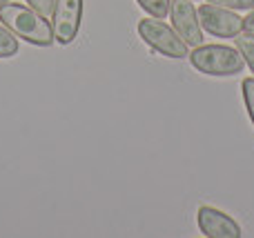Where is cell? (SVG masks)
I'll use <instances>...</instances> for the list:
<instances>
[{
	"instance_id": "cell-10",
	"label": "cell",
	"mask_w": 254,
	"mask_h": 238,
	"mask_svg": "<svg viewBox=\"0 0 254 238\" xmlns=\"http://www.w3.org/2000/svg\"><path fill=\"white\" fill-rule=\"evenodd\" d=\"M237 49L239 53L243 56L246 65L250 67V71L254 74V36H248V34H239L237 36Z\"/></svg>"
},
{
	"instance_id": "cell-8",
	"label": "cell",
	"mask_w": 254,
	"mask_h": 238,
	"mask_svg": "<svg viewBox=\"0 0 254 238\" xmlns=\"http://www.w3.org/2000/svg\"><path fill=\"white\" fill-rule=\"evenodd\" d=\"M138 2V7L143 9V11H147L152 18H165L170 16V4L172 0H136Z\"/></svg>"
},
{
	"instance_id": "cell-12",
	"label": "cell",
	"mask_w": 254,
	"mask_h": 238,
	"mask_svg": "<svg viewBox=\"0 0 254 238\" xmlns=\"http://www.w3.org/2000/svg\"><path fill=\"white\" fill-rule=\"evenodd\" d=\"M207 2L221 4V7L234 9V11H239V9H246V11H250V9H254V0H207Z\"/></svg>"
},
{
	"instance_id": "cell-13",
	"label": "cell",
	"mask_w": 254,
	"mask_h": 238,
	"mask_svg": "<svg viewBox=\"0 0 254 238\" xmlns=\"http://www.w3.org/2000/svg\"><path fill=\"white\" fill-rule=\"evenodd\" d=\"M27 2H29L31 9H36L38 13H43V16L47 18V16H52L54 2H56V0H27Z\"/></svg>"
},
{
	"instance_id": "cell-4",
	"label": "cell",
	"mask_w": 254,
	"mask_h": 238,
	"mask_svg": "<svg viewBox=\"0 0 254 238\" xmlns=\"http://www.w3.org/2000/svg\"><path fill=\"white\" fill-rule=\"evenodd\" d=\"M198 20H201L203 31L216 38H237L239 34H243V18L234 9L221 7V4H201Z\"/></svg>"
},
{
	"instance_id": "cell-6",
	"label": "cell",
	"mask_w": 254,
	"mask_h": 238,
	"mask_svg": "<svg viewBox=\"0 0 254 238\" xmlns=\"http://www.w3.org/2000/svg\"><path fill=\"white\" fill-rule=\"evenodd\" d=\"M170 18L172 27L188 43V47L203 45V27L198 20V9L192 4V0H172Z\"/></svg>"
},
{
	"instance_id": "cell-3",
	"label": "cell",
	"mask_w": 254,
	"mask_h": 238,
	"mask_svg": "<svg viewBox=\"0 0 254 238\" xmlns=\"http://www.w3.org/2000/svg\"><path fill=\"white\" fill-rule=\"evenodd\" d=\"M138 36L161 56L165 58H174V60H181V58L190 56V47L172 25L163 22L161 18H143L138 20Z\"/></svg>"
},
{
	"instance_id": "cell-9",
	"label": "cell",
	"mask_w": 254,
	"mask_h": 238,
	"mask_svg": "<svg viewBox=\"0 0 254 238\" xmlns=\"http://www.w3.org/2000/svg\"><path fill=\"white\" fill-rule=\"evenodd\" d=\"M18 53V36H13L7 27H0V58H11Z\"/></svg>"
},
{
	"instance_id": "cell-5",
	"label": "cell",
	"mask_w": 254,
	"mask_h": 238,
	"mask_svg": "<svg viewBox=\"0 0 254 238\" xmlns=\"http://www.w3.org/2000/svg\"><path fill=\"white\" fill-rule=\"evenodd\" d=\"M83 20V0H56L52 11L54 38L61 45L74 43Z\"/></svg>"
},
{
	"instance_id": "cell-7",
	"label": "cell",
	"mask_w": 254,
	"mask_h": 238,
	"mask_svg": "<svg viewBox=\"0 0 254 238\" xmlns=\"http://www.w3.org/2000/svg\"><path fill=\"white\" fill-rule=\"evenodd\" d=\"M196 221H198L201 234L207 236V238H239V236H243L241 227H239V223L234 221L232 216H228L225 212H221V209H216V207H210V205L198 207Z\"/></svg>"
},
{
	"instance_id": "cell-11",
	"label": "cell",
	"mask_w": 254,
	"mask_h": 238,
	"mask_svg": "<svg viewBox=\"0 0 254 238\" xmlns=\"http://www.w3.org/2000/svg\"><path fill=\"white\" fill-rule=\"evenodd\" d=\"M241 92H243V102H246V109L250 114V120L254 125V76L252 78H246L241 83Z\"/></svg>"
},
{
	"instance_id": "cell-1",
	"label": "cell",
	"mask_w": 254,
	"mask_h": 238,
	"mask_svg": "<svg viewBox=\"0 0 254 238\" xmlns=\"http://www.w3.org/2000/svg\"><path fill=\"white\" fill-rule=\"evenodd\" d=\"M0 22L13 36L31 45H38V47H49L56 40L54 38V27L49 25L47 18L36 9L25 7V4H2L0 7Z\"/></svg>"
},
{
	"instance_id": "cell-14",
	"label": "cell",
	"mask_w": 254,
	"mask_h": 238,
	"mask_svg": "<svg viewBox=\"0 0 254 238\" xmlns=\"http://www.w3.org/2000/svg\"><path fill=\"white\" fill-rule=\"evenodd\" d=\"M243 34L254 36V9H250V13L243 18Z\"/></svg>"
},
{
	"instance_id": "cell-2",
	"label": "cell",
	"mask_w": 254,
	"mask_h": 238,
	"mask_svg": "<svg viewBox=\"0 0 254 238\" xmlns=\"http://www.w3.org/2000/svg\"><path fill=\"white\" fill-rule=\"evenodd\" d=\"M188 58L194 69L205 76H234L246 67L239 49L228 45H198Z\"/></svg>"
},
{
	"instance_id": "cell-15",
	"label": "cell",
	"mask_w": 254,
	"mask_h": 238,
	"mask_svg": "<svg viewBox=\"0 0 254 238\" xmlns=\"http://www.w3.org/2000/svg\"><path fill=\"white\" fill-rule=\"evenodd\" d=\"M9 2V0H0V7H2V4H7Z\"/></svg>"
}]
</instances>
